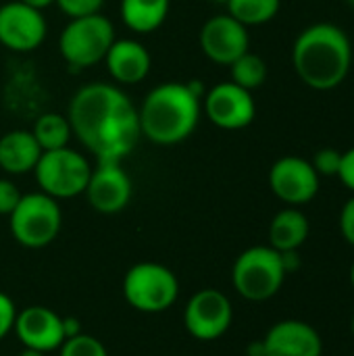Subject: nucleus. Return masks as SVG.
Wrapping results in <instances>:
<instances>
[{
  "label": "nucleus",
  "mask_w": 354,
  "mask_h": 356,
  "mask_svg": "<svg viewBox=\"0 0 354 356\" xmlns=\"http://www.w3.org/2000/svg\"><path fill=\"white\" fill-rule=\"evenodd\" d=\"M17 313L19 311H17L15 302L4 292H0V340L15 327Z\"/></svg>",
  "instance_id": "28"
},
{
  "label": "nucleus",
  "mask_w": 354,
  "mask_h": 356,
  "mask_svg": "<svg viewBox=\"0 0 354 356\" xmlns=\"http://www.w3.org/2000/svg\"><path fill=\"white\" fill-rule=\"evenodd\" d=\"M21 356H44V353H40V350H33V348H23Z\"/></svg>",
  "instance_id": "33"
},
{
  "label": "nucleus",
  "mask_w": 354,
  "mask_h": 356,
  "mask_svg": "<svg viewBox=\"0 0 354 356\" xmlns=\"http://www.w3.org/2000/svg\"><path fill=\"white\" fill-rule=\"evenodd\" d=\"M292 65L300 81L311 90H336L353 67L351 38L334 23H313L296 35Z\"/></svg>",
  "instance_id": "2"
},
{
  "label": "nucleus",
  "mask_w": 354,
  "mask_h": 356,
  "mask_svg": "<svg viewBox=\"0 0 354 356\" xmlns=\"http://www.w3.org/2000/svg\"><path fill=\"white\" fill-rule=\"evenodd\" d=\"M340 234L351 246H354V196L344 202L340 211Z\"/></svg>",
  "instance_id": "29"
},
{
  "label": "nucleus",
  "mask_w": 354,
  "mask_h": 356,
  "mask_svg": "<svg viewBox=\"0 0 354 356\" xmlns=\"http://www.w3.org/2000/svg\"><path fill=\"white\" fill-rule=\"evenodd\" d=\"M340 163H342V152L336 148H321L317 150V154L313 156L311 165L317 171V175H325V177H338L340 171Z\"/></svg>",
  "instance_id": "25"
},
{
  "label": "nucleus",
  "mask_w": 354,
  "mask_h": 356,
  "mask_svg": "<svg viewBox=\"0 0 354 356\" xmlns=\"http://www.w3.org/2000/svg\"><path fill=\"white\" fill-rule=\"evenodd\" d=\"M171 0H121V19L134 33H152L169 15Z\"/></svg>",
  "instance_id": "20"
},
{
  "label": "nucleus",
  "mask_w": 354,
  "mask_h": 356,
  "mask_svg": "<svg viewBox=\"0 0 354 356\" xmlns=\"http://www.w3.org/2000/svg\"><path fill=\"white\" fill-rule=\"evenodd\" d=\"M202 108L207 119L221 129H244L257 117L252 92L236 86L234 81L213 86L202 100Z\"/></svg>",
  "instance_id": "10"
},
{
  "label": "nucleus",
  "mask_w": 354,
  "mask_h": 356,
  "mask_svg": "<svg viewBox=\"0 0 354 356\" xmlns=\"http://www.w3.org/2000/svg\"><path fill=\"white\" fill-rule=\"evenodd\" d=\"M248 355L250 356H265V348H263V340L261 342H255L250 348H248Z\"/></svg>",
  "instance_id": "32"
},
{
  "label": "nucleus",
  "mask_w": 354,
  "mask_h": 356,
  "mask_svg": "<svg viewBox=\"0 0 354 356\" xmlns=\"http://www.w3.org/2000/svg\"><path fill=\"white\" fill-rule=\"evenodd\" d=\"M21 196L23 194L10 179H0V215L8 217L15 211V207L19 204Z\"/></svg>",
  "instance_id": "27"
},
{
  "label": "nucleus",
  "mask_w": 354,
  "mask_h": 356,
  "mask_svg": "<svg viewBox=\"0 0 354 356\" xmlns=\"http://www.w3.org/2000/svg\"><path fill=\"white\" fill-rule=\"evenodd\" d=\"M13 330L23 348H33L40 353L56 350L67 340L65 319L46 307H27L19 311Z\"/></svg>",
  "instance_id": "15"
},
{
  "label": "nucleus",
  "mask_w": 354,
  "mask_h": 356,
  "mask_svg": "<svg viewBox=\"0 0 354 356\" xmlns=\"http://www.w3.org/2000/svg\"><path fill=\"white\" fill-rule=\"evenodd\" d=\"M31 134H33L35 142L40 144L42 152L69 146V140L73 136L69 119L58 113H44L42 117H38Z\"/></svg>",
  "instance_id": "21"
},
{
  "label": "nucleus",
  "mask_w": 354,
  "mask_h": 356,
  "mask_svg": "<svg viewBox=\"0 0 354 356\" xmlns=\"http://www.w3.org/2000/svg\"><path fill=\"white\" fill-rule=\"evenodd\" d=\"M234 319V309L230 298L213 288L196 292L184 313V325L192 338L200 342H213L221 338Z\"/></svg>",
  "instance_id": "9"
},
{
  "label": "nucleus",
  "mask_w": 354,
  "mask_h": 356,
  "mask_svg": "<svg viewBox=\"0 0 354 356\" xmlns=\"http://www.w3.org/2000/svg\"><path fill=\"white\" fill-rule=\"evenodd\" d=\"M33 173L40 190L58 200L83 194L90 181L92 167L81 152L65 146L58 150L42 152Z\"/></svg>",
  "instance_id": "8"
},
{
  "label": "nucleus",
  "mask_w": 354,
  "mask_h": 356,
  "mask_svg": "<svg viewBox=\"0 0 354 356\" xmlns=\"http://www.w3.org/2000/svg\"><path fill=\"white\" fill-rule=\"evenodd\" d=\"M227 15H232L242 25H263L275 19L282 0H227Z\"/></svg>",
  "instance_id": "22"
},
{
  "label": "nucleus",
  "mask_w": 354,
  "mask_h": 356,
  "mask_svg": "<svg viewBox=\"0 0 354 356\" xmlns=\"http://www.w3.org/2000/svg\"><path fill=\"white\" fill-rule=\"evenodd\" d=\"M346 2H348V4H351V6L354 8V0H346Z\"/></svg>",
  "instance_id": "37"
},
{
  "label": "nucleus",
  "mask_w": 354,
  "mask_h": 356,
  "mask_svg": "<svg viewBox=\"0 0 354 356\" xmlns=\"http://www.w3.org/2000/svg\"><path fill=\"white\" fill-rule=\"evenodd\" d=\"M200 96L198 81H165L154 86L138 111L142 136L161 146L188 140L200 121Z\"/></svg>",
  "instance_id": "3"
},
{
  "label": "nucleus",
  "mask_w": 354,
  "mask_h": 356,
  "mask_svg": "<svg viewBox=\"0 0 354 356\" xmlns=\"http://www.w3.org/2000/svg\"><path fill=\"white\" fill-rule=\"evenodd\" d=\"M309 232H311V225L303 211H298L296 207L284 209L271 219L269 246L275 248L277 252L298 250L307 242Z\"/></svg>",
  "instance_id": "19"
},
{
  "label": "nucleus",
  "mask_w": 354,
  "mask_h": 356,
  "mask_svg": "<svg viewBox=\"0 0 354 356\" xmlns=\"http://www.w3.org/2000/svg\"><path fill=\"white\" fill-rule=\"evenodd\" d=\"M42 148L31 131L13 129L0 138V169L10 175H23L35 169Z\"/></svg>",
  "instance_id": "18"
},
{
  "label": "nucleus",
  "mask_w": 354,
  "mask_h": 356,
  "mask_svg": "<svg viewBox=\"0 0 354 356\" xmlns=\"http://www.w3.org/2000/svg\"><path fill=\"white\" fill-rule=\"evenodd\" d=\"M200 48L204 56L217 65L230 67L236 58L250 50L248 27L232 15H215L200 29Z\"/></svg>",
  "instance_id": "12"
},
{
  "label": "nucleus",
  "mask_w": 354,
  "mask_h": 356,
  "mask_svg": "<svg viewBox=\"0 0 354 356\" xmlns=\"http://www.w3.org/2000/svg\"><path fill=\"white\" fill-rule=\"evenodd\" d=\"M67 119L73 136L98 163H121L142 138L134 102L113 83L92 81L79 88L69 102Z\"/></svg>",
  "instance_id": "1"
},
{
  "label": "nucleus",
  "mask_w": 354,
  "mask_h": 356,
  "mask_svg": "<svg viewBox=\"0 0 354 356\" xmlns=\"http://www.w3.org/2000/svg\"><path fill=\"white\" fill-rule=\"evenodd\" d=\"M209 2H219V4H225L227 0H209Z\"/></svg>",
  "instance_id": "35"
},
{
  "label": "nucleus",
  "mask_w": 354,
  "mask_h": 356,
  "mask_svg": "<svg viewBox=\"0 0 354 356\" xmlns=\"http://www.w3.org/2000/svg\"><path fill=\"white\" fill-rule=\"evenodd\" d=\"M83 194L96 213L115 215L131 200V179L121 163H98L90 173Z\"/></svg>",
  "instance_id": "14"
},
{
  "label": "nucleus",
  "mask_w": 354,
  "mask_h": 356,
  "mask_svg": "<svg viewBox=\"0 0 354 356\" xmlns=\"http://www.w3.org/2000/svg\"><path fill=\"white\" fill-rule=\"evenodd\" d=\"M46 38V19L42 10L21 0L0 6V44L13 52H31Z\"/></svg>",
  "instance_id": "13"
},
{
  "label": "nucleus",
  "mask_w": 354,
  "mask_h": 356,
  "mask_svg": "<svg viewBox=\"0 0 354 356\" xmlns=\"http://www.w3.org/2000/svg\"><path fill=\"white\" fill-rule=\"evenodd\" d=\"M351 284H353V290H354V261H353V267H351Z\"/></svg>",
  "instance_id": "34"
},
{
  "label": "nucleus",
  "mask_w": 354,
  "mask_h": 356,
  "mask_svg": "<svg viewBox=\"0 0 354 356\" xmlns=\"http://www.w3.org/2000/svg\"><path fill=\"white\" fill-rule=\"evenodd\" d=\"M106 69L111 73V77L117 83H140L142 79H146L152 58L150 52L146 50L144 44H140L138 40H115L113 46L108 48L106 56H104Z\"/></svg>",
  "instance_id": "17"
},
{
  "label": "nucleus",
  "mask_w": 354,
  "mask_h": 356,
  "mask_svg": "<svg viewBox=\"0 0 354 356\" xmlns=\"http://www.w3.org/2000/svg\"><path fill=\"white\" fill-rule=\"evenodd\" d=\"M115 40V27L102 13L75 17L58 35V52L69 67L88 69L104 60Z\"/></svg>",
  "instance_id": "4"
},
{
  "label": "nucleus",
  "mask_w": 354,
  "mask_h": 356,
  "mask_svg": "<svg viewBox=\"0 0 354 356\" xmlns=\"http://www.w3.org/2000/svg\"><path fill=\"white\" fill-rule=\"evenodd\" d=\"M58 350L61 356H108L102 342L88 334H77L73 338H67Z\"/></svg>",
  "instance_id": "24"
},
{
  "label": "nucleus",
  "mask_w": 354,
  "mask_h": 356,
  "mask_svg": "<svg viewBox=\"0 0 354 356\" xmlns=\"http://www.w3.org/2000/svg\"><path fill=\"white\" fill-rule=\"evenodd\" d=\"M265 356H321L323 342L317 330L298 319L275 323L263 338Z\"/></svg>",
  "instance_id": "16"
},
{
  "label": "nucleus",
  "mask_w": 354,
  "mask_h": 356,
  "mask_svg": "<svg viewBox=\"0 0 354 356\" xmlns=\"http://www.w3.org/2000/svg\"><path fill=\"white\" fill-rule=\"evenodd\" d=\"M351 330H353V336H354V315H353V323H351Z\"/></svg>",
  "instance_id": "36"
},
{
  "label": "nucleus",
  "mask_w": 354,
  "mask_h": 356,
  "mask_svg": "<svg viewBox=\"0 0 354 356\" xmlns=\"http://www.w3.org/2000/svg\"><path fill=\"white\" fill-rule=\"evenodd\" d=\"M230 73H232V81L236 86H240L248 92H255L267 79V63L259 54L248 50L230 65Z\"/></svg>",
  "instance_id": "23"
},
{
  "label": "nucleus",
  "mask_w": 354,
  "mask_h": 356,
  "mask_svg": "<svg viewBox=\"0 0 354 356\" xmlns=\"http://www.w3.org/2000/svg\"><path fill=\"white\" fill-rule=\"evenodd\" d=\"M54 4L69 19H75V17H88V15L100 13L104 6V0H56Z\"/></svg>",
  "instance_id": "26"
},
{
  "label": "nucleus",
  "mask_w": 354,
  "mask_h": 356,
  "mask_svg": "<svg viewBox=\"0 0 354 356\" xmlns=\"http://www.w3.org/2000/svg\"><path fill=\"white\" fill-rule=\"evenodd\" d=\"M282 254L271 246H252L244 250L232 269V284L236 292L252 302L273 298L286 280Z\"/></svg>",
  "instance_id": "5"
},
{
  "label": "nucleus",
  "mask_w": 354,
  "mask_h": 356,
  "mask_svg": "<svg viewBox=\"0 0 354 356\" xmlns=\"http://www.w3.org/2000/svg\"><path fill=\"white\" fill-rule=\"evenodd\" d=\"M21 2H23V4H27V6H33V8L42 10V8H46V6L54 4L56 0H21Z\"/></svg>",
  "instance_id": "31"
},
{
  "label": "nucleus",
  "mask_w": 354,
  "mask_h": 356,
  "mask_svg": "<svg viewBox=\"0 0 354 356\" xmlns=\"http://www.w3.org/2000/svg\"><path fill=\"white\" fill-rule=\"evenodd\" d=\"M338 179L354 192V146L348 148L346 152H342V163H340V171H338Z\"/></svg>",
  "instance_id": "30"
},
{
  "label": "nucleus",
  "mask_w": 354,
  "mask_h": 356,
  "mask_svg": "<svg viewBox=\"0 0 354 356\" xmlns=\"http://www.w3.org/2000/svg\"><path fill=\"white\" fill-rule=\"evenodd\" d=\"M271 192L288 207H303L319 192V175L303 156H282L269 169Z\"/></svg>",
  "instance_id": "11"
},
{
  "label": "nucleus",
  "mask_w": 354,
  "mask_h": 356,
  "mask_svg": "<svg viewBox=\"0 0 354 356\" xmlns=\"http://www.w3.org/2000/svg\"><path fill=\"white\" fill-rule=\"evenodd\" d=\"M123 296L140 313H163L179 296L175 273L159 263H138L123 280Z\"/></svg>",
  "instance_id": "7"
},
{
  "label": "nucleus",
  "mask_w": 354,
  "mask_h": 356,
  "mask_svg": "<svg viewBox=\"0 0 354 356\" xmlns=\"http://www.w3.org/2000/svg\"><path fill=\"white\" fill-rule=\"evenodd\" d=\"M13 238L25 248H44L52 244L61 232L63 215L58 202L44 194H23L15 211L8 215Z\"/></svg>",
  "instance_id": "6"
}]
</instances>
